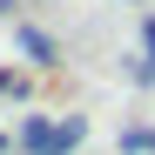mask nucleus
<instances>
[{
  "label": "nucleus",
  "mask_w": 155,
  "mask_h": 155,
  "mask_svg": "<svg viewBox=\"0 0 155 155\" xmlns=\"http://www.w3.org/2000/svg\"><path fill=\"white\" fill-rule=\"evenodd\" d=\"M81 135H88L81 115H68V121L27 115V121H20V148H27V155H68V148H81Z\"/></svg>",
  "instance_id": "nucleus-1"
},
{
  "label": "nucleus",
  "mask_w": 155,
  "mask_h": 155,
  "mask_svg": "<svg viewBox=\"0 0 155 155\" xmlns=\"http://www.w3.org/2000/svg\"><path fill=\"white\" fill-rule=\"evenodd\" d=\"M14 47H20V54H27L34 68H54V61H61V47H54V34H41V27H27V20L14 27Z\"/></svg>",
  "instance_id": "nucleus-2"
},
{
  "label": "nucleus",
  "mask_w": 155,
  "mask_h": 155,
  "mask_svg": "<svg viewBox=\"0 0 155 155\" xmlns=\"http://www.w3.org/2000/svg\"><path fill=\"white\" fill-rule=\"evenodd\" d=\"M121 155H155V128H121Z\"/></svg>",
  "instance_id": "nucleus-3"
},
{
  "label": "nucleus",
  "mask_w": 155,
  "mask_h": 155,
  "mask_svg": "<svg viewBox=\"0 0 155 155\" xmlns=\"http://www.w3.org/2000/svg\"><path fill=\"white\" fill-rule=\"evenodd\" d=\"M0 94L20 101V94H27V74H20V68H0Z\"/></svg>",
  "instance_id": "nucleus-4"
},
{
  "label": "nucleus",
  "mask_w": 155,
  "mask_h": 155,
  "mask_svg": "<svg viewBox=\"0 0 155 155\" xmlns=\"http://www.w3.org/2000/svg\"><path fill=\"white\" fill-rule=\"evenodd\" d=\"M0 148H7V135H0Z\"/></svg>",
  "instance_id": "nucleus-5"
}]
</instances>
